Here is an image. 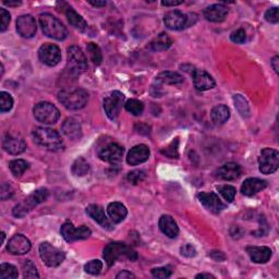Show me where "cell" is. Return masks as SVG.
I'll return each instance as SVG.
<instances>
[{
    "mask_svg": "<svg viewBox=\"0 0 279 279\" xmlns=\"http://www.w3.org/2000/svg\"><path fill=\"white\" fill-rule=\"evenodd\" d=\"M13 193H15V192H13V189L10 184H3V187H2V200L5 201L7 200V198H10Z\"/></svg>",
    "mask_w": 279,
    "mask_h": 279,
    "instance_id": "f907efd6",
    "label": "cell"
},
{
    "mask_svg": "<svg viewBox=\"0 0 279 279\" xmlns=\"http://www.w3.org/2000/svg\"><path fill=\"white\" fill-rule=\"evenodd\" d=\"M64 13L65 16H67L69 23L73 26V28L81 32H84L86 29H88V22H86L85 20L79 15V13H77L75 9L71 8L70 6L65 7Z\"/></svg>",
    "mask_w": 279,
    "mask_h": 279,
    "instance_id": "f1b7e54d",
    "label": "cell"
},
{
    "mask_svg": "<svg viewBox=\"0 0 279 279\" xmlns=\"http://www.w3.org/2000/svg\"><path fill=\"white\" fill-rule=\"evenodd\" d=\"M234 101H235V105H236L238 111L240 112V115L242 117L248 118L250 116V108H249V105H248L247 101H245V98L242 95L238 94V95H235Z\"/></svg>",
    "mask_w": 279,
    "mask_h": 279,
    "instance_id": "74e56055",
    "label": "cell"
},
{
    "mask_svg": "<svg viewBox=\"0 0 279 279\" xmlns=\"http://www.w3.org/2000/svg\"><path fill=\"white\" fill-rule=\"evenodd\" d=\"M120 257H127L131 261H135L137 258V253L129 247L128 244L122 242H112L109 243L104 249V258L109 267L115 264V262Z\"/></svg>",
    "mask_w": 279,
    "mask_h": 279,
    "instance_id": "3957f363",
    "label": "cell"
},
{
    "mask_svg": "<svg viewBox=\"0 0 279 279\" xmlns=\"http://www.w3.org/2000/svg\"><path fill=\"white\" fill-rule=\"evenodd\" d=\"M204 17L210 22L219 23L223 22L228 15V8L222 4H215L207 7L206 9L204 10Z\"/></svg>",
    "mask_w": 279,
    "mask_h": 279,
    "instance_id": "7402d4cb",
    "label": "cell"
},
{
    "mask_svg": "<svg viewBox=\"0 0 279 279\" xmlns=\"http://www.w3.org/2000/svg\"><path fill=\"white\" fill-rule=\"evenodd\" d=\"M196 278H213V279H215V276H213L211 274H198V275H196Z\"/></svg>",
    "mask_w": 279,
    "mask_h": 279,
    "instance_id": "680465c9",
    "label": "cell"
},
{
    "mask_svg": "<svg viewBox=\"0 0 279 279\" xmlns=\"http://www.w3.org/2000/svg\"><path fill=\"white\" fill-rule=\"evenodd\" d=\"M18 276L19 273L17 267L11 264H2V266H0V279H16Z\"/></svg>",
    "mask_w": 279,
    "mask_h": 279,
    "instance_id": "8d00e7d4",
    "label": "cell"
},
{
    "mask_svg": "<svg viewBox=\"0 0 279 279\" xmlns=\"http://www.w3.org/2000/svg\"><path fill=\"white\" fill-rule=\"evenodd\" d=\"M33 114L37 121L44 124L56 123L60 118V111L54 104L48 102H42L35 105Z\"/></svg>",
    "mask_w": 279,
    "mask_h": 279,
    "instance_id": "8992f818",
    "label": "cell"
},
{
    "mask_svg": "<svg viewBox=\"0 0 279 279\" xmlns=\"http://www.w3.org/2000/svg\"><path fill=\"white\" fill-rule=\"evenodd\" d=\"M150 149L144 144L135 145L134 148H132L130 152L128 153L127 156V163L131 166H136L140 164H143L148 161L150 157Z\"/></svg>",
    "mask_w": 279,
    "mask_h": 279,
    "instance_id": "d6986e66",
    "label": "cell"
},
{
    "mask_svg": "<svg viewBox=\"0 0 279 279\" xmlns=\"http://www.w3.org/2000/svg\"><path fill=\"white\" fill-rule=\"evenodd\" d=\"M164 23L169 30H183L184 28H188V15H184V13L179 10L170 11L165 16Z\"/></svg>",
    "mask_w": 279,
    "mask_h": 279,
    "instance_id": "5bb4252c",
    "label": "cell"
},
{
    "mask_svg": "<svg viewBox=\"0 0 279 279\" xmlns=\"http://www.w3.org/2000/svg\"><path fill=\"white\" fill-rule=\"evenodd\" d=\"M86 49H88L89 56L91 58V60L93 63L99 65L103 61V54L102 50L99 48V46L95 43H89L88 46H86Z\"/></svg>",
    "mask_w": 279,
    "mask_h": 279,
    "instance_id": "836d02e7",
    "label": "cell"
},
{
    "mask_svg": "<svg viewBox=\"0 0 279 279\" xmlns=\"http://www.w3.org/2000/svg\"><path fill=\"white\" fill-rule=\"evenodd\" d=\"M116 278H117V279H125V278H135V276H134L133 274H132V273H130V271H129V270H121V271H120V273H119V274H117V276H116Z\"/></svg>",
    "mask_w": 279,
    "mask_h": 279,
    "instance_id": "f5cc1de1",
    "label": "cell"
},
{
    "mask_svg": "<svg viewBox=\"0 0 279 279\" xmlns=\"http://www.w3.org/2000/svg\"><path fill=\"white\" fill-rule=\"evenodd\" d=\"M241 175V167L236 163H227L223 165L222 167H219L216 172L215 177L222 180L226 181H232L236 180L239 176Z\"/></svg>",
    "mask_w": 279,
    "mask_h": 279,
    "instance_id": "44dd1931",
    "label": "cell"
},
{
    "mask_svg": "<svg viewBox=\"0 0 279 279\" xmlns=\"http://www.w3.org/2000/svg\"><path fill=\"white\" fill-rule=\"evenodd\" d=\"M124 104V95L121 92L115 91L111 94L104 99V109L106 115L108 116L111 120H116L119 114L122 109Z\"/></svg>",
    "mask_w": 279,
    "mask_h": 279,
    "instance_id": "30bf717a",
    "label": "cell"
},
{
    "mask_svg": "<svg viewBox=\"0 0 279 279\" xmlns=\"http://www.w3.org/2000/svg\"><path fill=\"white\" fill-rule=\"evenodd\" d=\"M48 197V190L42 188L36 190L34 193L31 194L23 200L21 203L18 204L17 206L13 208V215L16 217H23L30 211H32L35 206H37L38 204H41L47 200Z\"/></svg>",
    "mask_w": 279,
    "mask_h": 279,
    "instance_id": "5b68a950",
    "label": "cell"
},
{
    "mask_svg": "<svg viewBox=\"0 0 279 279\" xmlns=\"http://www.w3.org/2000/svg\"><path fill=\"white\" fill-rule=\"evenodd\" d=\"M171 45L172 39L169 37V35L166 34V33H161V34L153 39L151 43V47L155 51H164L167 50Z\"/></svg>",
    "mask_w": 279,
    "mask_h": 279,
    "instance_id": "1f68e13d",
    "label": "cell"
},
{
    "mask_svg": "<svg viewBox=\"0 0 279 279\" xmlns=\"http://www.w3.org/2000/svg\"><path fill=\"white\" fill-rule=\"evenodd\" d=\"M39 24L42 26L44 34L56 41H63L68 35L65 26L49 13H43L39 16Z\"/></svg>",
    "mask_w": 279,
    "mask_h": 279,
    "instance_id": "277c9868",
    "label": "cell"
},
{
    "mask_svg": "<svg viewBox=\"0 0 279 279\" xmlns=\"http://www.w3.org/2000/svg\"><path fill=\"white\" fill-rule=\"evenodd\" d=\"M23 276L25 278H38L39 277L35 265L33 264V262L30 260L25 261L23 264Z\"/></svg>",
    "mask_w": 279,
    "mask_h": 279,
    "instance_id": "7bdbcfd3",
    "label": "cell"
},
{
    "mask_svg": "<svg viewBox=\"0 0 279 279\" xmlns=\"http://www.w3.org/2000/svg\"><path fill=\"white\" fill-rule=\"evenodd\" d=\"M211 118L215 124H224L230 118V110L226 105L215 106L211 111Z\"/></svg>",
    "mask_w": 279,
    "mask_h": 279,
    "instance_id": "f546056e",
    "label": "cell"
},
{
    "mask_svg": "<svg viewBox=\"0 0 279 279\" xmlns=\"http://www.w3.org/2000/svg\"><path fill=\"white\" fill-rule=\"evenodd\" d=\"M152 274L156 278H168L171 276V270L167 267H157L152 269Z\"/></svg>",
    "mask_w": 279,
    "mask_h": 279,
    "instance_id": "c3c4849f",
    "label": "cell"
},
{
    "mask_svg": "<svg viewBox=\"0 0 279 279\" xmlns=\"http://www.w3.org/2000/svg\"><path fill=\"white\" fill-rule=\"evenodd\" d=\"M33 138L36 144L49 151H60L63 149V140L54 129L39 127L33 131Z\"/></svg>",
    "mask_w": 279,
    "mask_h": 279,
    "instance_id": "6da1fadb",
    "label": "cell"
},
{
    "mask_svg": "<svg viewBox=\"0 0 279 279\" xmlns=\"http://www.w3.org/2000/svg\"><path fill=\"white\" fill-rule=\"evenodd\" d=\"M5 239H6L5 232H2V244H4V242H5Z\"/></svg>",
    "mask_w": 279,
    "mask_h": 279,
    "instance_id": "91938a15",
    "label": "cell"
},
{
    "mask_svg": "<svg viewBox=\"0 0 279 279\" xmlns=\"http://www.w3.org/2000/svg\"><path fill=\"white\" fill-rule=\"evenodd\" d=\"M63 239L67 242H75L78 240H84L91 237L92 231L86 226H81V227L76 228L72 223H64L61 226L60 229Z\"/></svg>",
    "mask_w": 279,
    "mask_h": 279,
    "instance_id": "8fae6325",
    "label": "cell"
},
{
    "mask_svg": "<svg viewBox=\"0 0 279 279\" xmlns=\"http://www.w3.org/2000/svg\"><path fill=\"white\" fill-rule=\"evenodd\" d=\"M158 226L163 234L167 236L168 238L174 239V238H177V236L179 235L178 225L175 222V219L169 215H163L161 218H159Z\"/></svg>",
    "mask_w": 279,
    "mask_h": 279,
    "instance_id": "484cf974",
    "label": "cell"
},
{
    "mask_svg": "<svg viewBox=\"0 0 279 279\" xmlns=\"http://www.w3.org/2000/svg\"><path fill=\"white\" fill-rule=\"evenodd\" d=\"M183 81L184 79L181 75H179L178 72H172V71L162 72L156 77V82L161 84L178 85V84H182Z\"/></svg>",
    "mask_w": 279,
    "mask_h": 279,
    "instance_id": "4dcf8cb0",
    "label": "cell"
},
{
    "mask_svg": "<svg viewBox=\"0 0 279 279\" xmlns=\"http://www.w3.org/2000/svg\"><path fill=\"white\" fill-rule=\"evenodd\" d=\"M162 154L169 158H178L179 156V138L176 137L171 143L162 150Z\"/></svg>",
    "mask_w": 279,
    "mask_h": 279,
    "instance_id": "f35d334b",
    "label": "cell"
},
{
    "mask_svg": "<svg viewBox=\"0 0 279 279\" xmlns=\"http://www.w3.org/2000/svg\"><path fill=\"white\" fill-rule=\"evenodd\" d=\"M267 187V182L258 178H249L241 185V193L245 196H253Z\"/></svg>",
    "mask_w": 279,
    "mask_h": 279,
    "instance_id": "603a6c76",
    "label": "cell"
},
{
    "mask_svg": "<svg viewBox=\"0 0 279 279\" xmlns=\"http://www.w3.org/2000/svg\"><path fill=\"white\" fill-rule=\"evenodd\" d=\"M128 181L131 182L132 184H138L140 182H142L145 179V172L142 170H133L128 174L127 176Z\"/></svg>",
    "mask_w": 279,
    "mask_h": 279,
    "instance_id": "ee69618b",
    "label": "cell"
},
{
    "mask_svg": "<svg viewBox=\"0 0 279 279\" xmlns=\"http://www.w3.org/2000/svg\"><path fill=\"white\" fill-rule=\"evenodd\" d=\"M38 57L44 64L55 67L61 61V50L54 44H44L38 50Z\"/></svg>",
    "mask_w": 279,
    "mask_h": 279,
    "instance_id": "7c38bea8",
    "label": "cell"
},
{
    "mask_svg": "<svg viewBox=\"0 0 279 279\" xmlns=\"http://www.w3.org/2000/svg\"><path fill=\"white\" fill-rule=\"evenodd\" d=\"M181 4H183L182 0H180V2H175V0H172V2H168V0H166V2H162V5L165 7H175V6H179Z\"/></svg>",
    "mask_w": 279,
    "mask_h": 279,
    "instance_id": "db71d44e",
    "label": "cell"
},
{
    "mask_svg": "<svg viewBox=\"0 0 279 279\" xmlns=\"http://www.w3.org/2000/svg\"><path fill=\"white\" fill-rule=\"evenodd\" d=\"M279 154L276 150L264 149L258 158V168L264 175H270L278 169Z\"/></svg>",
    "mask_w": 279,
    "mask_h": 279,
    "instance_id": "9c48e42d",
    "label": "cell"
},
{
    "mask_svg": "<svg viewBox=\"0 0 279 279\" xmlns=\"http://www.w3.org/2000/svg\"><path fill=\"white\" fill-rule=\"evenodd\" d=\"M39 255L43 262L48 267H57L60 265L65 258L64 252L54 247L49 242H43L39 245Z\"/></svg>",
    "mask_w": 279,
    "mask_h": 279,
    "instance_id": "ba28073f",
    "label": "cell"
},
{
    "mask_svg": "<svg viewBox=\"0 0 279 279\" xmlns=\"http://www.w3.org/2000/svg\"><path fill=\"white\" fill-rule=\"evenodd\" d=\"M89 4L92 5L93 7H105L106 6V2H92V0H90Z\"/></svg>",
    "mask_w": 279,
    "mask_h": 279,
    "instance_id": "6f0895ef",
    "label": "cell"
},
{
    "mask_svg": "<svg viewBox=\"0 0 279 279\" xmlns=\"http://www.w3.org/2000/svg\"><path fill=\"white\" fill-rule=\"evenodd\" d=\"M89 170H90V165L82 157L78 158L77 161L73 163V165H72V174L75 176L83 177L85 175H88Z\"/></svg>",
    "mask_w": 279,
    "mask_h": 279,
    "instance_id": "d6a6232c",
    "label": "cell"
},
{
    "mask_svg": "<svg viewBox=\"0 0 279 279\" xmlns=\"http://www.w3.org/2000/svg\"><path fill=\"white\" fill-rule=\"evenodd\" d=\"M193 84L197 91H208L215 88L214 79L204 70H193Z\"/></svg>",
    "mask_w": 279,
    "mask_h": 279,
    "instance_id": "ffe728a7",
    "label": "cell"
},
{
    "mask_svg": "<svg viewBox=\"0 0 279 279\" xmlns=\"http://www.w3.org/2000/svg\"><path fill=\"white\" fill-rule=\"evenodd\" d=\"M37 30L35 19L30 15L19 17L17 20V31L24 38H31L35 35Z\"/></svg>",
    "mask_w": 279,
    "mask_h": 279,
    "instance_id": "e0dca14e",
    "label": "cell"
},
{
    "mask_svg": "<svg viewBox=\"0 0 279 279\" xmlns=\"http://www.w3.org/2000/svg\"><path fill=\"white\" fill-rule=\"evenodd\" d=\"M247 252L251 260L256 264L267 263L271 257V250L267 247H248Z\"/></svg>",
    "mask_w": 279,
    "mask_h": 279,
    "instance_id": "4316f807",
    "label": "cell"
},
{
    "mask_svg": "<svg viewBox=\"0 0 279 279\" xmlns=\"http://www.w3.org/2000/svg\"><path fill=\"white\" fill-rule=\"evenodd\" d=\"M3 148L7 153H9L11 155H19L22 154L25 151L26 144L22 137L13 135L11 133H7L4 137Z\"/></svg>",
    "mask_w": 279,
    "mask_h": 279,
    "instance_id": "ac0fdd59",
    "label": "cell"
},
{
    "mask_svg": "<svg viewBox=\"0 0 279 279\" xmlns=\"http://www.w3.org/2000/svg\"><path fill=\"white\" fill-rule=\"evenodd\" d=\"M58 99L65 108L70 110H79L85 107L89 101L88 92L83 89H71L59 92Z\"/></svg>",
    "mask_w": 279,
    "mask_h": 279,
    "instance_id": "7a4b0ae2",
    "label": "cell"
},
{
    "mask_svg": "<svg viewBox=\"0 0 279 279\" xmlns=\"http://www.w3.org/2000/svg\"><path fill=\"white\" fill-rule=\"evenodd\" d=\"M197 197L203 204V206L214 214H219L225 208V204L214 192H201V193H198Z\"/></svg>",
    "mask_w": 279,
    "mask_h": 279,
    "instance_id": "9a60e30c",
    "label": "cell"
},
{
    "mask_svg": "<svg viewBox=\"0 0 279 279\" xmlns=\"http://www.w3.org/2000/svg\"><path fill=\"white\" fill-rule=\"evenodd\" d=\"M0 18H2V26H0V31L5 32L7 29H8L9 23H10V13L7 11L6 9L2 8L0 9Z\"/></svg>",
    "mask_w": 279,
    "mask_h": 279,
    "instance_id": "7dc6e473",
    "label": "cell"
},
{
    "mask_svg": "<svg viewBox=\"0 0 279 279\" xmlns=\"http://www.w3.org/2000/svg\"><path fill=\"white\" fill-rule=\"evenodd\" d=\"M230 39L236 44H243L245 42V39H247V34H245L243 29H239L231 33Z\"/></svg>",
    "mask_w": 279,
    "mask_h": 279,
    "instance_id": "f6af8a7d",
    "label": "cell"
},
{
    "mask_svg": "<svg viewBox=\"0 0 279 279\" xmlns=\"http://www.w3.org/2000/svg\"><path fill=\"white\" fill-rule=\"evenodd\" d=\"M67 68L73 76H80L88 69V60L82 49L78 46H71L68 48Z\"/></svg>",
    "mask_w": 279,
    "mask_h": 279,
    "instance_id": "52a82bcc",
    "label": "cell"
},
{
    "mask_svg": "<svg viewBox=\"0 0 279 279\" xmlns=\"http://www.w3.org/2000/svg\"><path fill=\"white\" fill-rule=\"evenodd\" d=\"M86 214H88L93 221H95L97 224L101 225L103 228L111 229V225L108 222V218L106 216L104 208L102 206H99L97 204H91L86 207Z\"/></svg>",
    "mask_w": 279,
    "mask_h": 279,
    "instance_id": "d4e9b609",
    "label": "cell"
},
{
    "mask_svg": "<svg viewBox=\"0 0 279 279\" xmlns=\"http://www.w3.org/2000/svg\"><path fill=\"white\" fill-rule=\"evenodd\" d=\"M271 62V67H273V69L275 70L276 73L279 72V67H278V63H279V57L278 56H275L273 58V60L270 61Z\"/></svg>",
    "mask_w": 279,
    "mask_h": 279,
    "instance_id": "11a10c76",
    "label": "cell"
},
{
    "mask_svg": "<svg viewBox=\"0 0 279 279\" xmlns=\"http://www.w3.org/2000/svg\"><path fill=\"white\" fill-rule=\"evenodd\" d=\"M125 110L133 116H140L142 115L144 110V105L142 102L137 101V99H129V101L124 104Z\"/></svg>",
    "mask_w": 279,
    "mask_h": 279,
    "instance_id": "d590c367",
    "label": "cell"
},
{
    "mask_svg": "<svg viewBox=\"0 0 279 279\" xmlns=\"http://www.w3.org/2000/svg\"><path fill=\"white\" fill-rule=\"evenodd\" d=\"M102 269H103V263L99 260H93L88 264H85L84 266V270L91 275H98L101 273Z\"/></svg>",
    "mask_w": 279,
    "mask_h": 279,
    "instance_id": "b9f144b4",
    "label": "cell"
},
{
    "mask_svg": "<svg viewBox=\"0 0 279 279\" xmlns=\"http://www.w3.org/2000/svg\"><path fill=\"white\" fill-rule=\"evenodd\" d=\"M211 256L213 258H214L215 261H218V262H222V261H224L225 258H226L225 254L223 253V252H221V251H213L212 253H211Z\"/></svg>",
    "mask_w": 279,
    "mask_h": 279,
    "instance_id": "816d5d0a",
    "label": "cell"
},
{
    "mask_svg": "<svg viewBox=\"0 0 279 279\" xmlns=\"http://www.w3.org/2000/svg\"><path fill=\"white\" fill-rule=\"evenodd\" d=\"M218 191L227 202L231 203L232 201L235 200L237 191H236V188L232 187V185H228V184L222 185V187H218Z\"/></svg>",
    "mask_w": 279,
    "mask_h": 279,
    "instance_id": "60d3db41",
    "label": "cell"
},
{
    "mask_svg": "<svg viewBox=\"0 0 279 279\" xmlns=\"http://www.w3.org/2000/svg\"><path fill=\"white\" fill-rule=\"evenodd\" d=\"M61 129L63 134L72 141H77V140L82 137V127L76 118L70 117L65 119Z\"/></svg>",
    "mask_w": 279,
    "mask_h": 279,
    "instance_id": "cb8c5ba5",
    "label": "cell"
},
{
    "mask_svg": "<svg viewBox=\"0 0 279 279\" xmlns=\"http://www.w3.org/2000/svg\"><path fill=\"white\" fill-rule=\"evenodd\" d=\"M9 168L13 175L16 177H20L29 168V164L23 161V159H15V161L9 163Z\"/></svg>",
    "mask_w": 279,
    "mask_h": 279,
    "instance_id": "e575fe53",
    "label": "cell"
},
{
    "mask_svg": "<svg viewBox=\"0 0 279 279\" xmlns=\"http://www.w3.org/2000/svg\"><path fill=\"white\" fill-rule=\"evenodd\" d=\"M7 250L13 255H23L31 250V242L23 235H16L9 240Z\"/></svg>",
    "mask_w": 279,
    "mask_h": 279,
    "instance_id": "2e32d148",
    "label": "cell"
},
{
    "mask_svg": "<svg viewBox=\"0 0 279 279\" xmlns=\"http://www.w3.org/2000/svg\"><path fill=\"white\" fill-rule=\"evenodd\" d=\"M13 107V98L9 93L2 92L0 93V111L7 112L11 110Z\"/></svg>",
    "mask_w": 279,
    "mask_h": 279,
    "instance_id": "ab89813d",
    "label": "cell"
},
{
    "mask_svg": "<svg viewBox=\"0 0 279 279\" xmlns=\"http://www.w3.org/2000/svg\"><path fill=\"white\" fill-rule=\"evenodd\" d=\"M108 216L111 219V222L115 224H120L124 221V218L128 215V211L125 208L122 203L112 202L107 206Z\"/></svg>",
    "mask_w": 279,
    "mask_h": 279,
    "instance_id": "83f0119b",
    "label": "cell"
},
{
    "mask_svg": "<svg viewBox=\"0 0 279 279\" xmlns=\"http://www.w3.org/2000/svg\"><path fill=\"white\" fill-rule=\"evenodd\" d=\"M123 153H124V150L121 145H119L118 143L110 142L103 146L102 149H99L98 157L104 162L116 164L121 161Z\"/></svg>",
    "mask_w": 279,
    "mask_h": 279,
    "instance_id": "4fadbf2b",
    "label": "cell"
},
{
    "mask_svg": "<svg viewBox=\"0 0 279 279\" xmlns=\"http://www.w3.org/2000/svg\"><path fill=\"white\" fill-rule=\"evenodd\" d=\"M4 4L9 7H18L22 4V2H18V0H16V2H7V0H4Z\"/></svg>",
    "mask_w": 279,
    "mask_h": 279,
    "instance_id": "9f6ffc18",
    "label": "cell"
},
{
    "mask_svg": "<svg viewBox=\"0 0 279 279\" xmlns=\"http://www.w3.org/2000/svg\"><path fill=\"white\" fill-rule=\"evenodd\" d=\"M196 250L192 244H185L181 248V254L185 257H194L196 256Z\"/></svg>",
    "mask_w": 279,
    "mask_h": 279,
    "instance_id": "681fc988",
    "label": "cell"
},
{
    "mask_svg": "<svg viewBox=\"0 0 279 279\" xmlns=\"http://www.w3.org/2000/svg\"><path fill=\"white\" fill-rule=\"evenodd\" d=\"M265 20H266L267 22L269 23H273V24H276L278 23L279 21V10L278 8H271V9H268L266 11V13H265Z\"/></svg>",
    "mask_w": 279,
    "mask_h": 279,
    "instance_id": "bcb514c9",
    "label": "cell"
}]
</instances>
